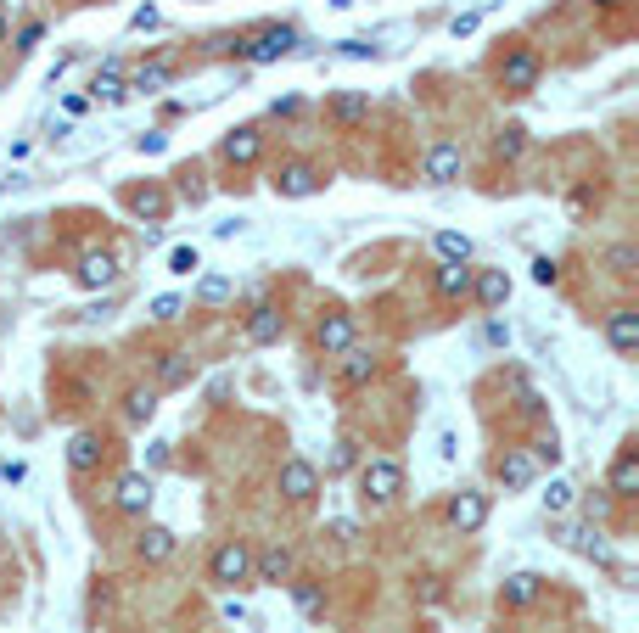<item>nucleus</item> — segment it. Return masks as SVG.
I'll use <instances>...</instances> for the list:
<instances>
[{
    "label": "nucleus",
    "mask_w": 639,
    "mask_h": 633,
    "mask_svg": "<svg viewBox=\"0 0 639 633\" xmlns=\"http://www.w3.org/2000/svg\"><path fill=\"white\" fill-rule=\"evenodd\" d=\"M539 594H544L539 572H511L505 583H499V605H505V611H522V605H533Z\"/></svg>",
    "instance_id": "obj_14"
},
{
    "label": "nucleus",
    "mask_w": 639,
    "mask_h": 633,
    "mask_svg": "<svg viewBox=\"0 0 639 633\" xmlns=\"http://www.w3.org/2000/svg\"><path fill=\"white\" fill-rule=\"evenodd\" d=\"M298 51V29H281V23H270V29H258L253 40H242L236 45V57H247V62H281V57H292Z\"/></svg>",
    "instance_id": "obj_5"
},
{
    "label": "nucleus",
    "mask_w": 639,
    "mask_h": 633,
    "mask_svg": "<svg viewBox=\"0 0 639 633\" xmlns=\"http://www.w3.org/2000/svg\"><path fill=\"white\" fill-rule=\"evenodd\" d=\"M281 493L286 499H292V505H309L314 493H320V471H314L309 460H298V454H292V460H281Z\"/></svg>",
    "instance_id": "obj_9"
},
{
    "label": "nucleus",
    "mask_w": 639,
    "mask_h": 633,
    "mask_svg": "<svg viewBox=\"0 0 639 633\" xmlns=\"http://www.w3.org/2000/svg\"><path fill=\"white\" fill-rule=\"evenodd\" d=\"M180 309H185V303H180V297H174V292L152 297V320H180Z\"/></svg>",
    "instance_id": "obj_36"
},
{
    "label": "nucleus",
    "mask_w": 639,
    "mask_h": 633,
    "mask_svg": "<svg viewBox=\"0 0 639 633\" xmlns=\"http://www.w3.org/2000/svg\"><path fill=\"white\" fill-rule=\"evenodd\" d=\"M471 275H477V269H466V264H443L438 275H432V286H438V297H449V303H455V297H466V292H471Z\"/></svg>",
    "instance_id": "obj_27"
},
{
    "label": "nucleus",
    "mask_w": 639,
    "mask_h": 633,
    "mask_svg": "<svg viewBox=\"0 0 639 633\" xmlns=\"http://www.w3.org/2000/svg\"><path fill=\"white\" fill-rule=\"evenodd\" d=\"M73 281L90 286V292L113 286V281H118V258H113V253H85V258H79V269H73Z\"/></svg>",
    "instance_id": "obj_18"
},
{
    "label": "nucleus",
    "mask_w": 639,
    "mask_h": 633,
    "mask_svg": "<svg viewBox=\"0 0 639 633\" xmlns=\"http://www.w3.org/2000/svg\"><path fill=\"white\" fill-rule=\"evenodd\" d=\"M494 633H505V628H494Z\"/></svg>",
    "instance_id": "obj_48"
},
{
    "label": "nucleus",
    "mask_w": 639,
    "mask_h": 633,
    "mask_svg": "<svg viewBox=\"0 0 639 633\" xmlns=\"http://www.w3.org/2000/svg\"><path fill=\"white\" fill-rule=\"evenodd\" d=\"M555 275H561L555 258H533V281H539V286H555Z\"/></svg>",
    "instance_id": "obj_39"
},
{
    "label": "nucleus",
    "mask_w": 639,
    "mask_h": 633,
    "mask_svg": "<svg viewBox=\"0 0 639 633\" xmlns=\"http://www.w3.org/2000/svg\"><path fill=\"white\" fill-rule=\"evenodd\" d=\"M595 6H617V0H595Z\"/></svg>",
    "instance_id": "obj_47"
},
{
    "label": "nucleus",
    "mask_w": 639,
    "mask_h": 633,
    "mask_svg": "<svg viewBox=\"0 0 639 633\" xmlns=\"http://www.w3.org/2000/svg\"><path fill=\"white\" fill-rule=\"evenodd\" d=\"M230 292H236L230 275H202V281H197V303H225Z\"/></svg>",
    "instance_id": "obj_33"
},
{
    "label": "nucleus",
    "mask_w": 639,
    "mask_h": 633,
    "mask_svg": "<svg viewBox=\"0 0 639 633\" xmlns=\"http://www.w3.org/2000/svg\"><path fill=\"white\" fill-rule=\"evenodd\" d=\"M258 152H264V129H258V124H242V129H230L225 141H219V157H225V163H236V169H247V163H258Z\"/></svg>",
    "instance_id": "obj_11"
},
{
    "label": "nucleus",
    "mask_w": 639,
    "mask_h": 633,
    "mask_svg": "<svg viewBox=\"0 0 639 633\" xmlns=\"http://www.w3.org/2000/svg\"><path fill=\"white\" fill-rule=\"evenodd\" d=\"M354 460H359V443H354V437H342V443H337V454H331V471H348Z\"/></svg>",
    "instance_id": "obj_37"
},
{
    "label": "nucleus",
    "mask_w": 639,
    "mask_h": 633,
    "mask_svg": "<svg viewBox=\"0 0 639 633\" xmlns=\"http://www.w3.org/2000/svg\"><path fill=\"white\" fill-rule=\"evenodd\" d=\"M118 510H124V516H146V510H152V477H146V471L118 477Z\"/></svg>",
    "instance_id": "obj_16"
},
{
    "label": "nucleus",
    "mask_w": 639,
    "mask_h": 633,
    "mask_svg": "<svg viewBox=\"0 0 639 633\" xmlns=\"http://www.w3.org/2000/svg\"><path fill=\"white\" fill-rule=\"evenodd\" d=\"M572 499H578V488H572V482H561V477H555L550 488H544V510H550V516H567Z\"/></svg>",
    "instance_id": "obj_32"
},
{
    "label": "nucleus",
    "mask_w": 639,
    "mask_h": 633,
    "mask_svg": "<svg viewBox=\"0 0 639 633\" xmlns=\"http://www.w3.org/2000/svg\"><path fill=\"white\" fill-rule=\"evenodd\" d=\"M292 594H298V605L309 611V617H320V605H326V600H320V589H314V583H298Z\"/></svg>",
    "instance_id": "obj_38"
},
{
    "label": "nucleus",
    "mask_w": 639,
    "mask_h": 633,
    "mask_svg": "<svg viewBox=\"0 0 639 633\" xmlns=\"http://www.w3.org/2000/svg\"><path fill=\"white\" fill-rule=\"evenodd\" d=\"M483 521H488V493L460 488L455 499H449V527H455V533H483Z\"/></svg>",
    "instance_id": "obj_10"
},
{
    "label": "nucleus",
    "mask_w": 639,
    "mask_h": 633,
    "mask_svg": "<svg viewBox=\"0 0 639 633\" xmlns=\"http://www.w3.org/2000/svg\"><path fill=\"white\" fill-rule=\"evenodd\" d=\"M101 460H107V443H101L96 432H79V437L68 443V465L79 471V477H90V471H96Z\"/></svg>",
    "instance_id": "obj_21"
},
{
    "label": "nucleus",
    "mask_w": 639,
    "mask_h": 633,
    "mask_svg": "<svg viewBox=\"0 0 639 633\" xmlns=\"http://www.w3.org/2000/svg\"><path fill=\"white\" fill-rule=\"evenodd\" d=\"M606 488H611V499H634V493H639V449H634V443H623V454L611 460Z\"/></svg>",
    "instance_id": "obj_12"
},
{
    "label": "nucleus",
    "mask_w": 639,
    "mask_h": 633,
    "mask_svg": "<svg viewBox=\"0 0 639 633\" xmlns=\"http://www.w3.org/2000/svg\"><path fill=\"white\" fill-rule=\"evenodd\" d=\"M359 342V325H354V314L348 309H331V314H320V325H314V348L326 353H348Z\"/></svg>",
    "instance_id": "obj_6"
},
{
    "label": "nucleus",
    "mask_w": 639,
    "mask_h": 633,
    "mask_svg": "<svg viewBox=\"0 0 639 633\" xmlns=\"http://www.w3.org/2000/svg\"><path fill=\"white\" fill-rule=\"evenodd\" d=\"M40 23H29V29H23V34H17V51H34V45H40Z\"/></svg>",
    "instance_id": "obj_42"
},
{
    "label": "nucleus",
    "mask_w": 639,
    "mask_h": 633,
    "mask_svg": "<svg viewBox=\"0 0 639 633\" xmlns=\"http://www.w3.org/2000/svg\"><path fill=\"white\" fill-rule=\"evenodd\" d=\"M191 353H163L157 359V387H180V381H191Z\"/></svg>",
    "instance_id": "obj_29"
},
{
    "label": "nucleus",
    "mask_w": 639,
    "mask_h": 633,
    "mask_svg": "<svg viewBox=\"0 0 639 633\" xmlns=\"http://www.w3.org/2000/svg\"><path fill=\"white\" fill-rule=\"evenodd\" d=\"M6 29H12V17H6V6H0V45H6Z\"/></svg>",
    "instance_id": "obj_45"
},
{
    "label": "nucleus",
    "mask_w": 639,
    "mask_h": 633,
    "mask_svg": "<svg viewBox=\"0 0 639 633\" xmlns=\"http://www.w3.org/2000/svg\"><path fill=\"white\" fill-rule=\"evenodd\" d=\"M359 493H365V505H393L398 493H404V465L387 460V454L365 460V471H359Z\"/></svg>",
    "instance_id": "obj_3"
},
{
    "label": "nucleus",
    "mask_w": 639,
    "mask_h": 633,
    "mask_svg": "<svg viewBox=\"0 0 639 633\" xmlns=\"http://www.w3.org/2000/svg\"><path fill=\"white\" fill-rule=\"evenodd\" d=\"M477 23H483V17H477V12H460L455 23H449V29H455V40H460V34H477Z\"/></svg>",
    "instance_id": "obj_40"
},
{
    "label": "nucleus",
    "mask_w": 639,
    "mask_h": 633,
    "mask_svg": "<svg viewBox=\"0 0 639 633\" xmlns=\"http://www.w3.org/2000/svg\"><path fill=\"white\" fill-rule=\"evenodd\" d=\"M129 213H135V219H163V213H169V197H163V191H157V185H135V191H129Z\"/></svg>",
    "instance_id": "obj_24"
},
{
    "label": "nucleus",
    "mask_w": 639,
    "mask_h": 633,
    "mask_svg": "<svg viewBox=\"0 0 639 633\" xmlns=\"http://www.w3.org/2000/svg\"><path fill=\"white\" fill-rule=\"evenodd\" d=\"M286 577H292V549L286 544H270L264 555H253V583H275L281 589Z\"/></svg>",
    "instance_id": "obj_19"
},
{
    "label": "nucleus",
    "mask_w": 639,
    "mask_h": 633,
    "mask_svg": "<svg viewBox=\"0 0 639 633\" xmlns=\"http://www.w3.org/2000/svg\"><path fill=\"white\" fill-rule=\"evenodd\" d=\"M342 387H365L370 376H376V353H365V348H348L342 353Z\"/></svg>",
    "instance_id": "obj_25"
},
{
    "label": "nucleus",
    "mask_w": 639,
    "mask_h": 633,
    "mask_svg": "<svg viewBox=\"0 0 639 633\" xmlns=\"http://www.w3.org/2000/svg\"><path fill=\"white\" fill-rule=\"evenodd\" d=\"M522 146H527V129H516V124H511V129H505V135L494 141V152L511 163V157H522Z\"/></svg>",
    "instance_id": "obj_34"
},
{
    "label": "nucleus",
    "mask_w": 639,
    "mask_h": 633,
    "mask_svg": "<svg viewBox=\"0 0 639 633\" xmlns=\"http://www.w3.org/2000/svg\"><path fill=\"white\" fill-rule=\"evenodd\" d=\"M606 342H611V353H634L639 348V309H611L606 314Z\"/></svg>",
    "instance_id": "obj_15"
},
{
    "label": "nucleus",
    "mask_w": 639,
    "mask_h": 633,
    "mask_svg": "<svg viewBox=\"0 0 639 633\" xmlns=\"http://www.w3.org/2000/svg\"><path fill=\"white\" fill-rule=\"evenodd\" d=\"M471 292H477V303L494 314V309L511 303V275H505V269H483V275H471Z\"/></svg>",
    "instance_id": "obj_17"
},
{
    "label": "nucleus",
    "mask_w": 639,
    "mask_h": 633,
    "mask_svg": "<svg viewBox=\"0 0 639 633\" xmlns=\"http://www.w3.org/2000/svg\"><path fill=\"white\" fill-rule=\"evenodd\" d=\"M135 555H141L146 566L169 561V555H174V533H169V527H146V533H141V544H135Z\"/></svg>",
    "instance_id": "obj_26"
},
{
    "label": "nucleus",
    "mask_w": 639,
    "mask_h": 633,
    "mask_svg": "<svg viewBox=\"0 0 639 633\" xmlns=\"http://www.w3.org/2000/svg\"><path fill=\"white\" fill-rule=\"evenodd\" d=\"M331 6H354V0H331Z\"/></svg>",
    "instance_id": "obj_46"
},
{
    "label": "nucleus",
    "mask_w": 639,
    "mask_h": 633,
    "mask_svg": "<svg viewBox=\"0 0 639 633\" xmlns=\"http://www.w3.org/2000/svg\"><path fill=\"white\" fill-rule=\"evenodd\" d=\"M208 583L225 594L247 589V583H253V549H247L242 538H225V544L208 555Z\"/></svg>",
    "instance_id": "obj_1"
},
{
    "label": "nucleus",
    "mask_w": 639,
    "mask_h": 633,
    "mask_svg": "<svg viewBox=\"0 0 639 633\" xmlns=\"http://www.w3.org/2000/svg\"><path fill=\"white\" fill-rule=\"evenodd\" d=\"M533 477H539V460H533V454L527 449H505L494 460V482L505 493H522V488H533Z\"/></svg>",
    "instance_id": "obj_8"
},
{
    "label": "nucleus",
    "mask_w": 639,
    "mask_h": 633,
    "mask_svg": "<svg viewBox=\"0 0 639 633\" xmlns=\"http://www.w3.org/2000/svg\"><path fill=\"white\" fill-rule=\"evenodd\" d=\"M533 460H544V465H555V460H561V443H555V432L539 443V454H533Z\"/></svg>",
    "instance_id": "obj_41"
},
{
    "label": "nucleus",
    "mask_w": 639,
    "mask_h": 633,
    "mask_svg": "<svg viewBox=\"0 0 639 633\" xmlns=\"http://www.w3.org/2000/svg\"><path fill=\"white\" fill-rule=\"evenodd\" d=\"M432 247L443 253V264H466V258H471V236H460V230H438Z\"/></svg>",
    "instance_id": "obj_31"
},
{
    "label": "nucleus",
    "mask_w": 639,
    "mask_h": 633,
    "mask_svg": "<svg viewBox=\"0 0 639 633\" xmlns=\"http://www.w3.org/2000/svg\"><path fill=\"white\" fill-rule=\"evenodd\" d=\"M286 337V314L275 309V303H258L253 314H247V342L253 348H270V342Z\"/></svg>",
    "instance_id": "obj_13"
},
{
    "label": "nucleus",
    "mask_w": 639,
    "mask_h": 633,
    "mask_svg": "<svg viewBox=\"0 0 639 633\" xmlns=\"http://www.w3.org/2000/svg\"><path fill=\"white\" fill-rule=\"evenodd\" d=\"M169 79H174V62L157 57V62H141V68L129 73V85H124V90H135V96H152V90H163Z\"/></svg>",
    "instance_id": "obj_22"
},
{
    "label": "nucleus",
    "mask_w": 639,
    "mask_h": 633,
    "mask_svg": "<svg viewBox=\"0 0 639 633\" xmlns=\"http://www.w3.org/2000/svg\"><path fill=\"white\" fill-rule=\"evenodd\" d=\"M129 29H157V12H152V6H141V12L129 17Z\"/></svg>",
    "instance_id": "obj_44"
},
{
    "label": "nucleus",
    "mask_w": 639,
    "mask_h": 633,
    "mask_svg": "<svg viewBox=\"0 0 639 633\" xmlns=\"http://www.w3.org/2000/svg\"><path fill=\"white\" fill-rule=\"evenodd\" d=\"M331 118H337L342 129H359L370 118V90H337V96H331Z\"/></svg>",
    "instance_id": "obj_20"
},
{
    "label": "nucleus",
    "mask_w": 639,
    "mask_h": 633,
    "mask_svg": "<svg viewBox=\"0 0 639 633\" xmlns=\"http://www.w3.org/2000/svg\"><path fill=\"white\" fill-rule=\"evenodd\" d=\"M606 269L617 275V281H634V275H639V247H634V241H617V247L606 253Z\"/></svg>",
    "instance_id": "obj_30"
},
{
    "label": "nucleus",
    "mask_w": 639,
    "mask_h": 633,
    "mask_svg": "<svg viewBox=\"0 0 639 633\" xmlns=\"http://www.w3.org/2000/svg\"><path fill=\"white\" fill-rule=\"evenodd\" d=\"M270 191L275 197H286V202H303V197H320V191H326V169H320V163H281V169H275V180H270Z\"/></svg>",
    "instance_id": "obj_4"
},
{
    "label": "nucleus",
    "mask_w": 639,
    "mask_h": 633,
    "mask_svg": "<svg viewBox=\"0 0 639 633\" xmlns=\"http://www.w3.org/2000/svg\"><path fill=\"white\" fill-rule=\"evenodd\" d=\"M342 57H376V45H365V40H342Z\"/></svg>",
    "instance_id": "obj_43"
},
{
    "label": "nucleus",
    "mask_w": 639,
    "mask_h": 633,
    "mask_svg": "<svg viewBox=\"0 0 639 633\" xmlns=\"http://www.w3.org/2000/svg\"><path fill=\"white\" fill-rule=\"evenodd\" d=\"M152 415H157V393H152V387H129V393H124V421L129 426H146Z\"/></svg>",
    "instance_id": "obj_28"
},
{
    "label": "nucleus",
    "mask_w": 639,
    "mask_h": 633,
    "mask_svg": "<svg viewBox=\"0 0 639 633\" xmlns=\"http://www.w3.org/2000/svg\"><path fill=\"white\" fill-rule=\"evenodd\" d=\"M539 73H544V57L533 45H511L505 62H499V90L505 96H533L539 90Z\"/></svg>",
    "instance_id": "obj_2"
},
{
    "label": "nucleus",
    "mask_w": 639,
    "mask_h": 633,
    "mask_svg": "<svg viewBox=\"0 0 639 633\" xmlns=\"http://www.w3.org/2000/svg\"><path fill=\"white\" fill-rule=\"evenodd\" d=\"M460 163H466V152H460L455 141L426 146V157H421V180H426V185H455V180H460Z\"/></svg>",
    "instance_id": "obj_7"
},
{
    "label": "nucleus",
    "mask_w": 639,
    "mask_h": 633,
    "mask_svg": "<svg viewBox=\"0 0 639 633\" xmlns=\"http://www.w3.org/2000/svg\"><path fill=\"white\" fill-rule=\"evenodd\" d=\"M191 269H202L197 247H174V253H169V275H191Z\"/></svg>",
    "instance_id": "obj_35"
},
{
    "label": "nucleus",
    "mask_w": 639,
    "mask_h": 633,
    "mask_svg": "<svg viewBox=\"0 0 639 633\" xmlns=\"http://www.w3.org/2000/svg\"><path fill=\"white\" fill-rule=\"evenodd\" d=\"M124 96H129V90H124V73H118V62H107V68L90 79V101H96V107H118Z\"/></svg>",
    "instance_id": "obj_23"
}]
</instances>
